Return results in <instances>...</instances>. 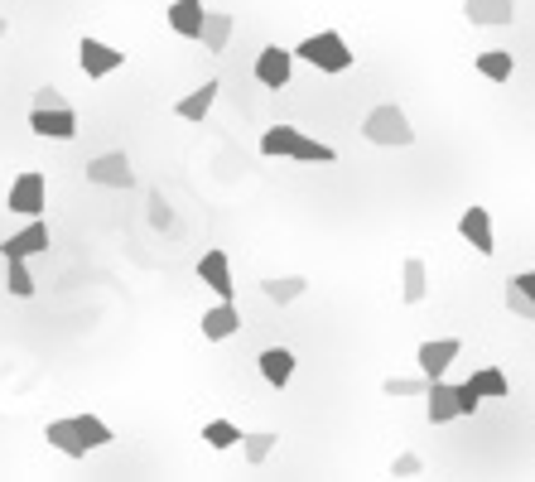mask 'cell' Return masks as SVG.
I'll return each instance as SVG.
<instances>
[{"mask_svg":"<svg viewBox=\"0 0 535 482\" xmlns=\"http://www.w3.org/2000/svg\"><path fill=\"white\" fill-rule=\"evenodd\" d=\"M261 155H270V160H299V164H333L338 160L333 145L309 140V135L295 131V126H270V131L261 135Z\"/></svg>","mask_w":535,"mask_h":482,"instance_id":"obj_1","label":"cell"},{"mask_svg":"<svg viewBox=\"0 0 535 482\" xmlns=\"http://www.w3.org/2000/svg\"><path fill=\"white\" fill-rule=\"evenodd\" d=\"M295 58H304V63H314L319 73H348L352 68V49L348 39L338 34V29H319V34H309L299 49H290Z\"/></svg>","mask_w":535,"mask_h":482,"instance_id":"obj_2","label":"cell"},{"mask_svg":"<svg viewBox=\"0 0 535 482\" xmlns=\"http://www.w3.org/2000/svg\"><path fill=\"white\" fill-rule=\"evenodd\" d=\"M362 135H367L372 145H391V150H405V145H415L410 116H405L396 102H386V107H372V111H367V121H362Z\"/></svg>","mask_w":535,"mask_h":482,"instance_id":"obj_3","label":"cell"},{"mask_svg":"<svg viewBox=\"0 0 535 482\" xmlns=\"http://www.w3.org/2000/svg\"><path fill=\"white\" fill-rule=\"evenodd\" d=\"M507 396H511V381L497 372V367H478V372L458 386V405H463V415H473L482 401H507Z\"/></svg>","mask_w":535,"mask_h":482,"instance_id":"obj_4","label":"cell"},{"mask_svg":"<svg viewBox=\"0 0 535 482\" xmlns=\"http://www.w3.org/2000/svg\"><path fill=\"white\" fill-rule=\"evenodd\" d=\"M5 208H10V213H25V217H39V213H44V208H49V188H44V174L25 169V174L10 184Z\"/></svg>","mask_w":535,"mask_h":482,"instance_id":"obj_5","label":"cell"},{"mask_svg":"<svg viewBox=\"0 0 535 482\" xmlns=\"http://www.w3.org/2000/svg\"><path fill=\"white\" fill-rule=\"evenodd\" d=\"M29 131L44 140H73L78 135V111L73 107H34L29 111Z\"/></svg>","mask_w":535,"mask_h":482,"instance_id":"obj_6","label":"cell"},{"mask_svg":"<svg viewBox=\"0 0 535 482\" xmlns=\"http://www.w3.org/2000/svg\"><path fill=\"white\" fill-rule=\"evenodd\" d=\"M290 73H295V54L290 49H280V44H266L261 54H256V82L261 87H285L290 82Z\"/></svg>","mask_w":535,"mask_h":482,"instance_id":"obj_7","label":"cell"},{"mask_svg":"<svg viewBox=\"0 0 535 482\" xmlns=\"http://www.w3.org/2000/svg\"><path fill=\"white\" fill-rule=\"evenodd\" d=\"M87 179L102 188H131L135 174H131V160H126V150H107V155H97V160L87 164Z\"/></svg>","mask_w":535,"mask_h":482,"instance_id":"obj_8","label":"cell"},{"mask_svg":"<svg viewBox=\"0 0 535 482\" xmlns=\"http://www.w3.org/2000/svg\"><path fill=\"white\" fill-rule=\"evenodd\" d=\"M425 410H429V425H449L463 415V405H458V386H449L444 376H434L425 386Z\"/></svg>","mask_w":535,"mask_h":482,"instance_id":"obj_9","label":"cell"},{"mask_svg":"<svg viewBox=\"0 0 535 482\" xmlns=\"http://www.w3.org/2000/svg\"><path fill=\"white\" fill-rule=\"evenodd\" d=\"M78 63H82V73H87V78H107V73H116V68L126 63V54H121V49H111V44H102V39H82Z\"/></svg>","mask_w":535,"mask_h":482,"instance_id":"obj_10","label":"cell"},{"mask_svg":"<svg viewBox=\"0 0 535 482\" xmlns=\"http://www.w3.org/2000/svg\"><path fill=\"white\" fill-rule=\"evenodd\" d=\"M198 280L213 290L217 299H232V261H227V251L222 246H213V251H203V261H198Z\"/></svg>","mask_w":535,"mask_h":482,"instance_id":"obj_11","label":"cell"},{"mask_svg":"<svg viewBox=\"0 0 535 482\" xmlns=\"http://www.w3.org/2000/svg\"><path fill=\"white\" fill-rule=\"evenodd\" d=\"M458 352H463V343H458V338H429V343H420V352H415V362H420V376H425V381L444 376Z\"/></svg>","mask_w":535,"mask_h":482,"instance_id":"obj_12","label":"cell"},{"mask_svg":"<svg viewBox=\"0 0 535 482\" xmlns=\"http://www.w3.org/2000/svg\"><path fill=\"white\" fill-rule=\"evenodd\" d=\"M39 251H49V227H44L39 217H29L25 232L0 241V256H15V261H29V256H39Z\"/></svg>","mask_w":535,"mask_h":482,"instance_id":"obj_13","label":"cell"},{"mask_svg":"<svg viewBox=\"0 0 535 482\" xmlns=\"http://www.w3.org/2000/svg\"><path fill=\"white\" fill-rule=\"evenodd\" d=\"M458 237L468 241L478 256H492V251H497V241H492V213H487V208H468V213L458 217Z\"/></svg>","mask_w":535,"mask_h":482,"instance_id":"obj_14","label":"cell"},{"mask_svg":"<svg viewBox=\"0 0 535 482\" xmlns=\"http://www.w3.org/2000/svg\"><path fill=\"white\" fill-rule=\"evenodd\" d=\"M237 328H241V309L232 304V299H217L213 309L203 314V338H208V343H222V338H232Z\"/></svg>","mask_w":535,"mask_h":482,"instance_id":"obj_15","label":"cell"},{"mask_svg":"<svg viewBox=\"0 0 535 482\" xmlns=\"http://www.w3.org/2000/svg\"><path fill=\"white\" fill-rule=\"evenodd\" d=\"M468 25H511L516 20V0H463Z\"/></svg>","mask_w":535,"mask_h":482,"instance_id":"obj_16","label":"cell"},{"mask_svg":"<svg viewBox=\"0 0 535 482\" xmlns=\"http://www.w3.org/2000/svg\"><path fill=\"white\" fill-rule=\"evenodd\" d=\"M261 376H266V386L285 391V386H290V376H295V352L290 348H266L261 352Z\"/></svg>","mask_w":535,"mask_h":482,"instance_id":"obj_17","label":"cell"},{"mask_svg":"<svg viewBox=\"0 0 535 482\" xmlns=\"http://www.w3.org/2000/svg\"><path fill=\"white\" fill-rule=\"evenodd\" d=\"M507 309L516 314V319H531L535 323V270H526V275L507 280Z\"/></svg>","mask_w":535,"mask_h":482,"instance_id":"obj_18","label":"cell"},{"mask_svg":"<svg viewBox=\"0 0 535 482\" xmlns=\"http://www.w3.org/2000/svg\"><path fill=\"white\" fill-rule=\"evenodd\" d=\"M198 39H203V49H208V54H222V49H227V39H232V15H222V10H203Z\"/></svg>","mask_w":535,"mask_h":482,"instance_id":"obj_19","label":"cell"},{"mask_svg":"<svg viewBox=\"0 0 535 482\" xmlns=\"http://www.w3.org/2000/svg\"><path fill=\"white\" fill-rule=\"evenodd\" d=\"M198 25H203V0H174L169 5V29L179 39H198Z\"/></svg>","mask_w":535,"mask_h":482,"instance_id":"obj_20","label":"cell"},{"mask_svg":"<svg viewBox=\"0 0 535 482\" xmlns=\"http://www.w3.org/2000/svg\"><path fill=\"white\" fill-rule=\"evenodd\" d=\"M44 439H49L63 458H87V444H82V434L73 420H54V425L44 429Z\"/></svg>","mask_w":535,"mask_h":482,"instance_id":"obj_21","label":"cell"},{"mask_svg":"<svg viewBox=\"0 0 535 482\" xmlns=\"http://www.w3.org/2000/svg\"><path fill=\"white\" fill-rule=\"evenodd\" d=\"M217 92H222V87H217V82L208 78V82H203V87H198V92H188L184 102H179V107H174V116H179V121H203V116H208V111H213Z\"/></svg>","mask_w":535,"mask_h":482,"instance_id":"obj_22","label":"cell"},{"mask_svg":"<svg viewBox=\"0 0 535 482\" xmlns=\"http://www.w3.org/2000/svg\"><path fill=\"white\" fill-rule=\"evenodd\" d=\"M304 290H309V280H304V275H275V280L261 285V295H266L270 304H280V309H285V304H295Z\"/></svg>","mask_w":535,"mask_h":482,"instance_id":"obj_23","label":"cell"},{"mask_svg":"<svg viewBox=\"0 0 535 482\" xmlns=\"http://www.w3.org/2000/svg\"><path fill=\"white\" fill-rule=\"evenodd\" d=\"M401 299L405 304H420V299L429 295V275H425V261H420V256H410V261H405L401 266Z\"/></svg>","mask_w":535,"mask_h":482,"instance_id":"obj_24","label":"cell"},{"mask_svg":"<svg viewBox=\"0 0 535 482\" xmlns=\"http://www.w3.org/2000/svg\"><path fill=\"white\" fill-rule=\"evenodd\" d=\"M478 73L487 82H507L511 73H516V58H511L507 49H487V54H478Z\"/></svg>","mask_w":535,"mask_h":482,"instance_id":"obj_25","label":"cell"},{"mask_svg":"<svg viewBox=\"0 0 535 482\" xmlns=\"http://www.w3.org/2000/svg\"><path fill=\"white\" fill-rule=\"evenodd\" d=\"M5 285H10V295H15V299H29V295H34V275H29L25 261L5 256Z\"/></svg>","mask_w":535,"mask_h":482,"instance_id":"obj_26","label":"cell"},{"mask_svg":"<svg viewBox=\"0 0 535 482\" xmlns=\"http://www.w3.org/2000/svg\"><path fill=\"white\" fill-rule=\"evenodd\" d=\"M275 444H280V439L266 434V429H261V434H241V449H246V463H251V468H261V463L275 454Z\"/></svg>","mask_w":535,"mask_h":482,"instance_id":"obj_27","label":"cell"},{"mask_svg":"<svg viewBox=\"0 0 535 482\" xmlns=\"http://www.w3.org/2000/svg\"><path fill=\"white\" fill-rule=\"evenodd\" d=\"M203 439H208V449H237L241 429L232 425V420H208V425H203Z\"/></svg>","mask_w":535,"mask_h":482,"instance_id":"obj_28","label":"cell"},{"mask_svg":"<svg viewBox=\"0 0 535 482\" xmlns=\"http://www.w3.org/2000/svg\"><path fill=\"white\" fill-rule=\"evenodd\" d=\"M73 425H78V434H82V444H87V449H107L111 439H116V434H111V429L102 425L97 415H78Z\"/></svg>","mask_w":535,"mask_h":482,"instance_id":"obj_29","label":"cell"},{"mask_svg":"<svg viewBox=\"0 0 535 482\" xmlns=\"http://www.w3.org/2000/svg\"><path fill=\"white\" fill-rule=\"evenodd\" d=\"M425 386H429L425 376H391L381 391H386V396H425Z\"/></svg>","mask_w":535,"mask_h":482,"instance_id":"obj_30","label":"cell"},{"mask_svg":"<svg viewBox=\"0 0 535 482\" xmlns=\"http://www.w3.org/2000/svg\"><path fill=\"white\" fill-rule=\"evenodd\" d=\"M420 473H425V458L420 454H401L391 463V478H420Z\"/></svg>","mask_w":535,"mask_h":482,"instance_id":"obj_31","label":"cell"},{"mask_svg":"<svg viewBox=\"0 0 535 482\" xmlns=\"http://www.w3.org/2000/svg\"><path fill=\"white\" fill-rule=\"evenodd\" d=\"M34 107H68V97H63L58 87H39V92H34Z\"/></svg>","mask_w":535,"mask_h":482,"instance_id":"obj_32","label":"cell"},{"mask_svg":"<svg viewBox=\"0 0 535 482\" xmlns=\"http://www.w3.org/2000/svg\"><path fill=\"white\" fill-rule=\"evenodd\" d=\"M0 39H5V20H0Z\"/></svg>","mask_w":535,"mask_h":482,"instance_id":"obj_33","label":"cell"}]
</instances>
